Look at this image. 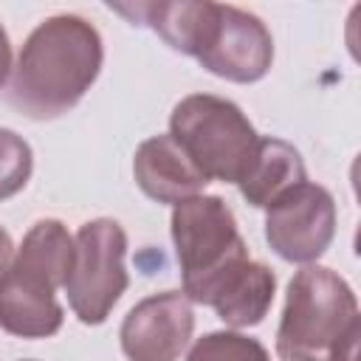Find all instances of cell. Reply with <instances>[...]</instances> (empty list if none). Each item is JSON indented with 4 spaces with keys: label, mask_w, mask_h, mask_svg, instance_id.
<instances>
[{
    "label": "cell",
    "mask_w": 361,
    "mask_h": 361,
    "mask_svg": "<svg viewBox=\"0 0 361 361\" xmlns=\"http://www.w3.org/2000/svg\"><path fill=\"white\" fill-rule=\"evenodd\" d=\"M11 42H8V34H6V28L0 25V87L6 85V79H8V73H11Z\"/></svg>",
    "instance_id": "e0dca14e"
},
{
    "label": "cell",
    "mask_w": 361,
    "mask_h": 361,
    "mask_svg": "<svg viewBox=\"0 0 361 361\" xmlns=\"http://www.w3.org/2000/svg\"><path fill=\"white\" fill-rule=\"evenodd\" d=\"M11 259H14V243H11V234L0 226V276L8 271Z\"/></svg>",
    "instance_id": "ac0fdd59"
},
{
    "label": "cell",
    "mask_w": 361,
    "mask_h": 361,
    "mask_svg": "<svg viewBox=\"0 0 361 361\" xmlns=\"http://www.w3.org/2000/svg\"><path fill=\"white\" fill-rule=\"evenodd\" d=\"M169 135L206 180L223 183H240L259 147V135L245 113L212 93L180 99L169 116Z\"/></svg>",
    "instance_id": "277c9868"
},
{
    "label": "cell",
    "mask_w": 361,
    "mask_h": 361,
    "mask_svg": "<svg viewBox=\"0 0 361 361\" xmlns=\"http://www.w3.org/2000/svg\"><path fill=\"white\" fill-rule=\"evenodd\" d=\"M102 59L104 45L93 23L79 14H54L23 42L8 79V102L28 118H56L90 90Z\"/></svg>",
    "instance_id": "6da1fadb"
},
{
    "label": "cell",
    "mask_w": 361,
    "mask_h": 361,
    "mask_svg": "<svg viewBox=\"0 0 361 361\" xmlns=\"http://www.w3.org/2000/svg\"><path fill=\"white\" fill-rule=\"evenodd\" d=\"M336 237V200L310 180L296 183L268 206L265 240L274 254L288 262L310 265L319 259Z\"/></svg>",
    "instance_id": "8992f818"
},
{
    "label": "cell",
    "mask_w": 361,
    "mask_h": 361,
    "mask_svg": "<svg viewBox=\"0 0 361 361\" xmlns=\"http://www.w3.org/2000/svg\"><path fill=\"white\" fill-rule=\"evenodd\" d=\"M144 23L175 51L197 56L203 37L212 25V0H175V3H147L138 6Z\"/></svg>",
    "instance_id": "5bb4252c"
},
{
    "label": "cell",
    "mask_w": 361,
    "mask_h": 361,
    "mask_svg": "<svg viewBox=\"0 0 361 361\" xmlns=\"http://www.w3.org/2000/svg\"><path fill=\"white\" fill-rule=\"evenodd\" d=\"M172 243L189 302L209 305L248 257L231 209L217 195H195L172 209Z\"/></svg>",
    "instance_id": "3957f363"
},
{
    "label": "cell",
    "mask_w": 361,
    "mask_h": 361,
    "mask_svg": "<svg viewBox=\"0 0 361 361\" xmlns=\"http://www.w3.org/2000/svg\"><path fill=\"white\" fill-rule=\"evenodd\" d=\"M71 259H73V237L68 234L65 223L37 220L23 237V245L14 251V259L8 268L56 290L65 285Z\"/></svg>",
    "instance_id": "4fadbf2b"
},
{
    "label": "cell",
    "mask_w": 361,
    "mask_h": 361,
    "mask_svg": "<svg viewBox=\"0 0 361 361\" xmlns=\"http://www.w3.org/2000/svg\"><path fill=\"white\" fill-rule=\"evenodd\" d=\"M28 361H31V358H28Z\"/></svg>",
    "instance_id": "d6986e66"
},
{
    "label": "cell",
    "mask_w": 361,
    "mask_h": 361,
    "mask_svg": "<svg viewBox=\"0 0 361 361\" xmlns=\"http://www.w3.org/2000/svg\"><path fill=\"white\" fill-rule=\"evenodd\" d=\"M195 330L192 302L180 290L141 299L121 322V353L130 361H178Z\"/></svg>",
    "instance_id": "ba28073f"
},
{
    "label": "cell",
    "mask_w": 361,
    "mask_h": 361,
    "mask_svg": "<svg viewBox=\"0 0 361 361\" xmlns=\"http://www.w3.org/2000/svg\"><path fill=\"white\" fill-rule=\"evenodd\" d=\"M133 175L147 197L172 206L200 195L203 186L209 183L169 133L152 135L138 144L133 158Z\"/></svg>",
    "instance_id": "9c48e42d"
},
{
    "label": "cell",
    "mask_w": 361,
    "mask_h": 361,
    "mask_svg": "<svg viewBox=\"0 0 361 361\" xmlns=\"http://www.w3.org/2000/svg\"><path fill=\"white\" fill-rule=\"evenodd\" d=\"M195 59L220 79L248 85L268 73L274 62V39L257 14L214 3L212 25Z\"/></svg>",
    "instance_id": "52a82bcc"
},
{
    "label": "cell",
    "mask_w": 361,
    "mask_h": 361,
    "mask_svg": "<svg viewBox=\"0 0 361 361\" xmlns=\"http://www.w3.org/2000/svg\"><path fill=\"white\" fill-rule=\"evenodd\" d=\"M302 180H307V175L299 149L282 138H259L257 155L237 186L251 206L268 209L276 197Z\"/></svg>",
    "instance_id": "7c38bea8"
},
{
    "label": "cell",
    "mask_w": 361,
    "mask_h": 361,
    "mask_svg": "<svg viewBox=\"0 0 361 361\" xmlns=\"http://www.w3.org/2000/svg\"><path fill=\"white\" fill-rule=\"evenodd\" d=\"M358 299L344 276L324 265L293 274L276 330L279 361H361Z\"/></svg>",
    "instance_id": "7a4b0ae2"
},
{
    "label": "cell",
    "mask_w": 361,
    "mask_h": 361,
    "mask_svg": "<svg viewBox=\"0 0 361 361\" xmlns=\"http://www.w3.org/2000/svg\"><path fill=\"white\" fill-rule=\"evenodd\" d=\"M186 361H271V355L251 336L237 330H214L192 344Z\"/></svg>",
    "instance_id": "9a60e30c"
},
{
    "label": "cell",
    "mask_w": 361,
    "mask_h": 361,
    "mask_svg": "<svg viewBox=\"0 0 361 361\" xmlns=\"http://www.w3.org/2000/svg\"><path fill=\"white\" fill-rule=\"evenodd\" d=\"M124 254L127 234L116 220L99 217L79 226L73 237L71 271L62 288L82 324H102L127 290L130 276L124 268Z\"/></svg>",
    "instance_id": "5b68a950"
},
{
    "label": "cell",
    "mask_w": 361,
    "mask_h": 361,
    "mask_svg": "<svg viewBox=\"0 0 361 361\" xmlns=\"http://www.w3.org/2000/svg\"><path fill=\"white\" fill-rule=\"evenodd\" d=\"M34 155L23 135L0 127V200L14 197L31 178Z\"/></svg>",
    "instance_id": "2e32d148"
},
{
    "label": "cell",
    "mask_w": 361,
    "mask_h": 361,
    "mask_svg": "<svg viewBox=\"0 0 361 361\" xmlns=\"http://www.w3.org/2000/svg\"><path fill=\"white\" fill-rule=\"evenodd\" d=\"M56 290L8 268L0 276V327L20 338H48L62 327Z\"/></svg>",
    "instance_id": "30bf717a"
},
{
    "label": "cell",
    "mask_w": 361,
    "mask_h": 361,
    "mask_svg": "<svg viewBox=\"0 0 361 361\" xmlns=\"http://www.w3.org/2000/svg\"><path fill=\"white\" fill-rule=\"evenodd\" d=\"M274 290H276L274 271L257 259H245L234 274L223 279V285L217 288L209 305L228 327L234 330L254 327L265 319L274 302Z\"/></svg>",
    "instance_id": "8fae6325"
}]
</instances>
